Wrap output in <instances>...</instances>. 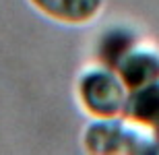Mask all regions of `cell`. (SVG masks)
I'll return each instance as SVG.
<instances>
[{
    "label": "cell",
    "instance_id": "obj_6",
    "mask_svg": "<svg viewBox=\"0 0 159 155\" xmlns=\"http://www.w3.org/2000/svg\"><path fill=\"white\" fill-rule=\"evenodd\" d=\"M122 116L159 137V81L130 91Z\"/></svg>",
    "mask_w": 159,
    "mask_h": 155
},
{
    "label": "cell",
    "instance_id": "obj_3",
    "mask_svg": "<svg viewBox=\"0 0 159 155\" xmlns=\"http://www.w3.org/2000/svg\"><path fill=\"white\" fill-rule=\"evenodd\" d=\"M27 4L56 25L89 27L101 19L107 0H27Z\"/></svg>",
    "mask_w": 159,
    "mask_h": 155
},
{
    "label": "cell",
    "instance_id": "obj_5",
    "mask_svg": "<svg viewBox=\"0 0 159 155\" xmlns=\"http://www.w3.org/2000/svg\"><path fill=\"white\" fill-rule=\"evenodd\" d=\"M141 29L132 23H122V21H112L106 27H101L97 31V35L93 37V48H91V56L95 62L114 66L120 62L124 54L128 52L134 43L143 39Z\"/></svg>",
    "mask_w": 159,
    "mask_h": 155
},
{
    "label": "cell",
    "instance_id": "obj_2",
    "mask_svg": "<svg viewBox=\"0 0 159 155\" xmlns=\"http://www.w3.org/2000/svg\"><path fill=\"white\" fill-rule=\"evenodd\" d=\"M81 147L91 155H155L159 137L124 116L91 118L81 132Z\"/></svg>",
    "mask_w": 159,
    "mask_h": 155
},
{
    "label": "cell",
    "instance_id": "obj_1",
    "mask_svg": "<svg viewBox=\"0 0 159 155\" xmlns=\"http://www.w3.org/2000/svg\"><path fill=\"white\" fill-rule=\"evenodd\" d=\"M128 93L118 71L95 60L83 66L72 83L75 103L89 120L122 116Z\"/></svg>",
    "mask_w": 159,
    "mask_h": 155
},
{
    "label": "cell",
    "instance_id": "obj_4",
    "mask_svg": "<svg viewBox=\"0 0 159 155\" xmlns=\"http://www.w3.org/2000/svg\"><path fill=\"white\" fill-rule=\"evenodd\" d=\"M116 71L128 91L141 89L145 85L159 81V46L143 37L120 58Z\"/></svg>",
    "mask_w": 159,
    "mask_h": 155
}]
</instances>
